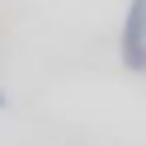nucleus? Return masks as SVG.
Returning <instances> with one entry per match:
<instances>
[{
	"mask_svg": "<svg viewBox=\"0 0 146 146\" xmlns=\"http://www.w3.org/2000/svg\"><path fill=\"white\" fill-rule=\"evenodd\" d=\"M5 104H10V94H5V90H0V108H5Z\"/></svg>",
	"mask_w": 146,
	"mask_h": 146,
	"instance_id": "nucleus-2",
	"label": "nucleus"
},
{
	"mask_svg": "<svg viewBox=\"0 0 146 146\" xmlns=\"http://www.w3.org/2000/svg\"><path fill=\"white\" fill-rule=\"evenodd\" d=\"M118 61L132 76H146V0H127L123 33H118Z\"/></svg>",
	"mask_w": 146,
	"mask_h": 146,
	"instance_id": "nucleus-1",
	"label": "nucleus"
}]
</instances>
